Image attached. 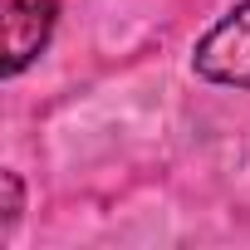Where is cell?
I'll return each instance as SVG.
<instances>
[{
	"mask_svg": "<svg viewBox=\"0 0 250 250\" xmlns=\"http://www.w3.org/2000/svg\"><path fill=\"white\" fill-rule=\"evenodd\" d=\"M196 74L211 83L250 88V0L235 5L201 44H196Z\"/></svg>",
	"mask_w": 250,
	"mask_h": 250,
	"instance_id": "6da1fadb",
	"label": "cell"
},
{
	"mask_svg": "<svg viewBox=\"0 0 250 250\" xmlns=\"http://www.w3.org/2000/svg\"><path fill=\"white\" fill-rule=\"evenodd\" d=\"M59 0H5V74H20L54 35Z\"/></svg>",
	"mask_w": 250,
	"mask_h": 250,
	"instance_id": "7a4b0ae2",
	"label": "cell"
}]
</instances>
